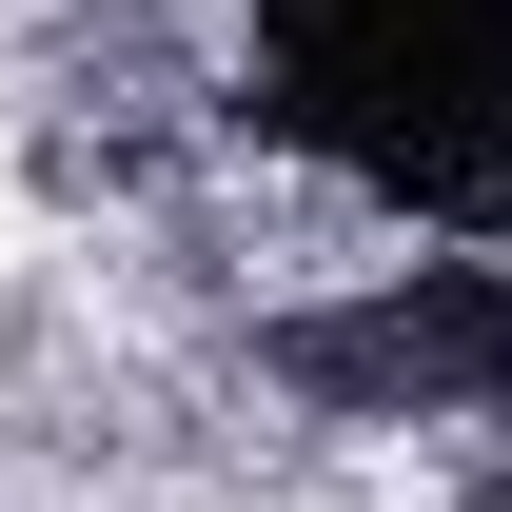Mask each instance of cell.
Returning <instances> with one entry per match:
<instances>
[{
  "instance_id": "cell-1",
  "label": "cell",
  "mask_w": 512,
  "mask_h": 512,
  "mask_svg": "<svg viewBox=\"0 0 512 512\" xmlns=\"http://www.w3.org/2000/svg\"><path fill=\"white\" fill-rule=\"evenodd\" d=\"M256 119L414 237H512V0H256Z\"/></svg>"
}]
</instances>
